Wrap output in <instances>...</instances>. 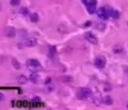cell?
Masks as SVG:
<instances>
[{
  "label": "cell",
  "instance_id": "11",
  "mask_svg": "<svg viewBox=\"0 0 128 110\" xmlns=\"http://www.w3.org/2000/svg\"><path fill=\"white\" fill-rule=\"evenodd\" d=\"M38 79H39V77H38V75L36 74V72H33L31 74V76H30V80L32 83H34V84H36L38 83Z\"/></svg>",
  "mask_w": 128,
  "mask_h": 110
},
{
  "label": "cell",
  "instance_id": "22",
  "mask_svg": "<svg viewBox=\"0 0 128 110\" xmlns=\"http://www.w3.org/2000/svg\"><path fill=\"white\" fill-rule=\"evenodd\" d=\"M46 84H49V83H51V78H49V77H48V78L46 79V82H44Z\"/></svg>",
  "mask_w": 128,
  "mask_h": 110
},
{
  "label": "cell",
  "instance_id": "6",
  "mask_svg": "<svg viewBox=\"0 0 128 110\" xmlns=\"http://www.w3.org/2000/svg\"><path fill=\"white\" fill-rule=\"evenodd\" d=\"M85 38H86V40L89 41V43L92 44H97L96 36H95L93 33H91V32H87V33L85 34Z\"/></svg>",
  "mask_w": 128,
  "mask_h": 110
},
{
  "label": "cell",
  "instance_id": "5",
  "mask_svg": "<svg viewBox=\"0 0 128 110\" xmlns=\"http://www.w3.org/2000/svg\"><path fill=\"white\" fill-rule=\"evenodd\" d=\"M94 65L98 68V69H103V68L105 67V65H106V58H105L104 56L96 57L95 58V60H94Z\"/></svg>",
  "mask_w": 128,
  "mask_h": 110
},
{
  "label": "cell",
  "instance_id": "21",
  "mask_svg": "<svg viewBox=\"0 0 128 110\" xmlns=\"http://www.w3.org/2000/svg\"><path fill=\"white\" fill-rule=\"evenodd\" d=\"M105 91H110L111 90V85H108V84H106V85H105Z\"/></svg>",
  "mask_w": 128,
  "mask_h": 110
},
{
  "label": "cell",
  "instance_id": "16",
  "mask_svg": "<svg viewBox=\"0 0 128 110\" xmlns=\"http://www.w3.org/2000/svg\"><path fill=\"white\" fill-rule=\"evenodd\" d=\"M104 103L106 105H111V104H112V99H111L110 96H105V98H104Z\"/></svg>",
  "mask_w": 128,
  "mask_h": 110
},
{
  "label": "cell",
  "instance_id": "25",
  "mask_svg": "<svg viewBox=\"0 0 128 110\" xmlns=\"http://www.w3.org/2000/svg\"><path fill=\"white\" fill-rule=\"evenodd\" d=\"M127 108H128V104H127Z\"/></svg>",
  "mask_w": 128,
  "mask_h": 110
},
{
  "label": "cell",
  "instance_id": "8",
  "mask_svg": "<svg viewBox=\"0 0 128 110\" xmlns=\"http://www.w3.org/2000/svg\"><path fill=\"white\" fill-rule=\"evenodd\" d=\"M15 34H16V31H15L14 28H6L5 29V35L9 38H14Z\"/></svg>",
  "mask_w": 128,
  "mask_h": 110
},
{
  "label": "cell",
  "instance_id": "9",
  "mask_svg": "<svg viewBox=\"0 0 128 110\" xmlns=\"http://www.w3.org/2000/svg\"><path fill=\"white\" fill-rule=\"evenodd\" d=\"M56 52H57L56 47L55 46H50L49 47V51H48V56L51 57V58H53L56 55Z\"/></svg>",
  "mask_w": 128,
  "mask_h": 110
},
{
  "label": "cell",
  "instance_id": "7",
  "mask_svg": "<svg viewBox=\"0 0 128 110\" xmlns=\"http://www.w3.org/2000/svg\"><path fill=\"white\" fill-rule=\"evenodd\" d=\"M97 16L98 18L103 19V20H106L109 17V14H108V10L106 8H101L100 10L97 11Z\"/></svg>",
  "mask_w": 128,
  "mask_h": 110
},
{
  "label": "cell",
  "instance_id": "24",
  "mask_svg": "<svg viewBox=\"0 0 128 110\" xmlns=\"http://www.w3.org/2000/svg\"><path fill=\"white\" fill-rule=\"evenodd\" d=\"M3 99V95L1 94V93H0V99Z\"/></svg>",
  "mask_w": 128,
  "mask_h": 110
},
{
  "label": "cell",
  "instance_id": "1",
  "mask_svg": "<svg viewBox=\"0 0 128 110\" xmlns=\"http://www.w3.org/2000/svg\"><path fill=\"white\" fill-rule=\"evenodd\" d=\"M25 66H27V68L31 71V72H38V71H40L41 69H43L39 61H38L37 59H33V58L28 59Z\"/></svg>",
  "mask_w": 128,
  "mask_h": 110
},
{
  "label": "cell",
  "instance_id": "14",
  "mask_svg": "<svg viewBox=\"0 0 128 110\" xmlns=\"http://www.w3.org/2000/svg\"><path fill=\"white\" fill-rule=\"evenodd\" d=\"M95 28H96L98 31H104L105 29H106V25H105L104 22H98V23H96V25H95Z\"/></svg>",
  "mask_w": 128,
  "mask_h": 110
},
{
  "label": "cell",
  "instance_id": "12",
  "mask_svg": "<svg viewBox=\"0 0 128 110\" xmlns=\"http://www.w3.org/2000/svg\"><path fill=\"white\" fill-rule=\"evenodd\" d=\"M31 21L34 22V23H36V22L39 21V16H38L37 13H33V14L31 15Z\"/></svg>",
  "mask_w": 128,
  "mask_h": 110
},
{
  "label": "cell",
  "instance_id": "19",
  "mask_svg": "<svg viewBox=\"0 0 128 110\" xmlns=\"http://www.w3.org/2000/svg\"><path fill=\"white\" fill-rule=\"evenodd\" d=\"M20 14L21 15H24V16H28L29 15V10L27 8H22L20 10Z\"/></svg>",
  "mask_w": 128,
  "mask_h": 110
},
{
  "label": "cell",
  "instance_id": "17",
  "mask_svg": "<svg viewBox=\"0 0 128 110\" xmlns=\"http://www.w3.org/2000/svg\"><path fill=\"white\" fill-rule=\"evenodd\" d=\"M122 51H123V48L121 46H114V48H113V52L114 53H121Z\"/></svg>",
  "mask_w": 128,
  "mask_h": 110
},
{
  "label": "cell",
  "instance_id": "13",
  "mask_svg": "<svg viewBox=\"0 0 128 110\" xmlns=\"http://www.w3.org/2000/svg\"><path fill=\"white\" fill-rule=\"evenodd\" d=\"M27 82H28V78L24 75H20L18 77V83L20 85H24V84H27Z\"/></svg>",
  "mask_w": 128,
  "mask_h": 110
},
{
  "label": "cell",
  "instance_id": "23",
  "mask_svg": "<svg viewBox=\"0 0 128 110\" xmlns=\"http://www.w3.org/2000/svg\"><path fill=\"white\" fill-rule=\"evenodd\" d=\"M34 102H39V99H38V98H35V99H34Z\"/></svg>",
  "mask_w": 128,
  "mask_h": 110
},
{
  "label": "cell",
  "instance_id": "15",
  "mask_svg": "<svg viewBox=\"0 0 128 110\" xmlns=\"http://www.w3.org/2000/svg\"><path fill=\"white\" fill-rule=\"evenodd\" d=\"M12 64H13V67H14V68H16V69H20V64H19V61L17 59L13 58V59H12Z\"/></svg>",
  "mask_w": 128,
  "mask_h": 110
},
{
  "label": "cell",
  "instance_id": "3",
  "mask_svg": "<svg viewBox=\"0 0 128 110\" xmlns=\"http://www.w3.org/2000/svg\"><path fill=\"white\" fill-rule=\"evenodd\" d=\"M92 96H93V94H92V91H91V90H89V89H87V88L81 89L78 91V93H77V98L79 99H84V101L92 98Z\"/></svg>",
  "mask_w": 128,
  "mask_h": 110
},
{
  "label": "cell",
  "instance_id": "10",
  "mask_svg": "<svg viewBox=\"0 0 128 110\" xmlns=\"http://www.w3.org/2000/svg\"><path fill=\"white\" fill-rule=\"evenodd\" d=\"M108 14H109L110 17H113L114 19H117L120 17V14L117 11H114V10H111V9H108Z\"/></svg>",
  "mask_w": 128,
  "mask_h": 110
},
{
  "label": "cell",
  "instance_id": "4",
  "mask_svg": "<svg viewBox=\"0 0 128 110\" xmlns=\"http://www.w3.org/2000/svg\"><path fill=\"white\" fill-rule=\"evenodd\" d=\"M23 44H24V46H27V47H29V48L35 47L37 44V39L35 37H33V36H29V37H27L23 40Z\"/></svg>",
  "mask_w": 128,
  "mask_h": 110
},
{
  "label": "cell",
  "instance_id": "18",
  "mask_svg": "<svg viewBox=\"0 0 128 110\" xmlns=\"http://www.w3.org/2000/svg\"><path fill=\"white\" fill-rule=\"evenodd\" d=\"M93 101H94V103H95V105H100L101 103H102V96H96V98H94L93 99Z\"/></svg>",
  "mask_w": 128,
  "mask_h": 110
},
{
  "label": "cell",
  "instance_id": "20",
  "mask_svg": "<svg viewBox=\"0 0 128 110\" xmlns=\"http://www.w3.org/2000/svg\"><path fill=\"white\" fill-rule=\"evenodd\" d=\"M11 4L13 6H17L20 4V0H11Z\"/></svg>",
  "mask_w": 128,
  "mask_h": 110
},
{
  "label": "cell",
  "instance_id": "2",
  "mask_svg": "<svg viewBox=\"0 0 128 110\" xmlns=\"http://www.w3.org/2000/svg\"><path fill=\"white\" fill-rule=\"evenodd\" d=\"M82 1L85 4L89 14H94L95 11H96V0H82Z\"/></svg>",
  "mask_w": 128,
  "mask_h": 110
}]
</instances>
